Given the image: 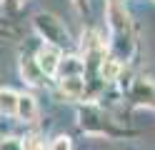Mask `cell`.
I'll list each match as a JSON object with an SVG mask.
<instances>
[{"instance_id":"1","label":"cell","mask_w":155,"mask_h":150,"mask_svg":"<svg viewBox=\"0 0 155 150\" xmlns=\"http://www.w3.org/2000/svg\"><path fill=\"white\" fill-rule=\"evenodd\" d=\"M108 25H110V38H113V50H115V60H123L133 53V25H130V15L128 10L120 5V0H108Z\"/></svg>"},{"instance_id":"2","label":"cell","mask_w":155,"mask_h":150,"mask_svg":"<svg viewBox=\"0 0 155 150\" xmlns=\"http://www.w3.org/2000/svg\"><path fill=\"white\" fill-rule=\"evenodd\" d=\"M35 28H38V33H40L50 45H60L68 40V33H65V28L60 25V20H58L55 15H35Z\"/></svg>"},{"instance_id":"3","label":"cell","mask_w":155,"mask_h":150,"mask_svg":"<svg viewBox=\"0 0 155 150\" xmlns=\"http://www.w3.org/2000/svg\"><path fill=\"white\" fill-rule=\"evenodd\" d=\"M60 48L58 45H50V43H45L40 50H38V58H35V65L40 68V73L43 75H55L58 73V65H60Z\"/></svg>"},{"instance_id":"4","label":"cell","mask_w":155,"mask_h":150,"mask_svg":"<svg viewBox=\"0 0 155 150\" xmlns=\"http://www.w3.org/2000/svg\"><path fill=\"white\" fill-rule=\"evenodd\" d=\"M60 90L68 98H80L85 93V80L83 75H70V78H60Z\"/></svg>"},{"instance_id":"5","label":"cell","mask_w":155,"mask_h":150,"mask_svg":"<svg viewBox=\"0 0 155 150\" xmlns=\"http://www.w3.org/2000/svg\"><path fill=\"white\" fill-rule=\"evenodd\" d=\"M58 70H60V75H63V78L83 75V73H85V60H80V58H65V60H60Z\"/></svg>"},{"instance_id":"6","label":"cell","mask_w":155,"mask_h":150,"mask_svg":"<svg viewBox=\"0 0 155 150\" xmlns=\"http://www.w3.org/2000/svg\"><path fill=\"white\" fill-rule=\"evenodd\" d=\"M38 113V105H35V98L30 95H18V108H15V115H20L23 120H33Z\"/></svg>"},{"instance_id":"7","label":"cell","mask_w":155,"mask_h":150,"mask_svg":"<svg viewBox=\"0 0 155 150\" xmlns=\"http://www.w3.org/2000/svg\"><path fill=\"white\" fill-rule=\"evenodd\" d=\"M15 108H18V93L3 88L0 90V115H15Z\"/></svg>"},{"instance_id":"8","label":"cell","mask_w":155,"mask_h":150,"mask_svg":"<svg viewBox=\"0 0 155 150\" xmlns=\"http://www.w3.org/2000/svg\"><path fill=\"white\" fill-rule=\"evenodd\" d=\"M23 78L28 80L30 85H40V80H43V73H40V68L35 65V60H23Z\"/></svg>"},{"instance_id":"9","label":"cell","mask_w":155,"mask_h":150,"mask_svg":"<svg viewBox=\"0 0 155 150\" xmlns=\"http://www.w3.org/2000/svg\"><path fill=\"white\" fill-rule=\"evenodd\" d=\"M118 73H120V60H115V58H108V60H105V58H103V63H100V75H103L105 80H115V78H118Z\"/></svg>"},{"instance_id":"10","label":"cell","mask_w":155,"mask_h":150,"mask_svg":"<svg viewBox=\"0 0 155 150\" xmlns=\"http://www.w3.org/2000/svg\"><path fill=\"white\" fill-rule=\"evenodd\" d=\"M50 150H73V145H70V140H68V138H55L53 145H50Z\"/></svg>"},{"instance_id":"11","label":"cell","mask_w":155,"mask_h":150,"mask_svg":"<svg viewBox=\"0 0 155 150\" xmlns=\"http://www.w3.org/2000/svg\"><path fill=\"white\" fill-rule=\"evenodd\" d=\"M20 150H43V145H40L38 138H28V140L20 143Z\"/></svg>"},{"instance_id":"12","label":"cell","mask_w":155,"mask_h":150,"mask_svg":"<svg viewBox=\"0 0 155 150\" xmlns=\"http://www.w3.org/2000/svg\"><path fill=\"white\" fill-rule=\"evenodd\" d=\"M0 150H20V143H18V140H3V143H0Z\"/></svg>"},{"instance_id":"13","label":"cell","mask_w":155,"mask_h":150,"mask_svg":"<svg viewBox=\"0 0 155 150\" xmlns=\"http://www.w3.org/2000/svg\"><path fill=\"white\" fill-rule=\"evenodd\" d=\"M73 5H75V8H80V10H83L85 5H88V0H73Z\"/></svg>"},{"instance_id":"14","label":"cell","mask_w":155,"mask_h":150,"mask_svg":"<svg viewBox=\"0 0 155 150\" xmlns=\"http://www.w3.org/2000/svg\"><path fill=\"white\" fill-rule=\"evenodd\" d=\"M10 3H13V5H20V3H23V0H10Z\"/></svg>"},{"instance_id":"15","label":"cell","mask_w":155,"mask_h":150,"mask_svg":"<svg viewBox=\"0 0 155 150\" xmlns=\"http://www.w3.org/2000/svg\"><path fill=\"white\" fill-rule=\"evenodd\" d=\"M0 3H3V0H0Z\"/></svg>"}]
</instances>
